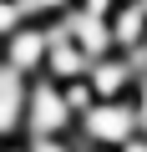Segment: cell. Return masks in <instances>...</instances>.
<instances>
[{"label":"cell","mask_w":147,"mask_h":152,"mask_svg":"<svg viewBox=\"0 0 147 152\" xmlns=\"http://www.w3.org/2000/svg\"><path fill=\"white\" fill-rule=\"evenodd\" d=\"M76 117L66 107V91L46 76H36L26 91V142H46V137H71Z\"/></svg>","instance_id":"cell-1"},{"label":"cell","mask_w":147,"mask_h":152,"mask_svg":"<svg viewBox=\"0 0 147 152\" xmlns=\"http://www.w3.org/2000/svg\"><path fill=\"white\" fill-rule=\"evenodd\" d=\"M71 137L86 142V147H107V152H117L122 142H132V137H137L132 96H127V102H97V107L76 122V132H71Z\"/></svg>","instance_id":"cell-2"},{"label":"cell","mask_w":147,"mask_h":152,"mask_svg":"<svg viewBox=\"0 0 147 152\" xmlns=\"http://www.w3.org/2000/svg\"><path fill=\"white\" fill-rule=\"evenodd\" d=\"M46 51H51V31L46 26H20L15 36L0 41V61H5L10 71H20L26 81H36V76L46 71Z\"/></svg>","instance_id":"cell-3"},{"label":"cell","mask_w":147,"mask_h":152,"mask_svg":"<svg viewBox=\"0 0 147 152\" xmlns=\"http://www.w3.org/2000/svg\"><path fill=\"white\" fill-rule=\"evenodd\" d=\"M137 81H142V76H137V61L122 56V51L91 61V71H86V86L97 91V102H127L137 91Z\"/></svg>","instance_id":"cell-4"},{"label":"cell","mask_w":147,"mask_h":152,"mask_svg":"<svg viewBox=\"0 0 147 152\" xmlns=\"http://www.w3.org/2000/svg\"><path fill=\"white\" fill-rule=\"evenodd\" d=\"M51 31V51H46V81H56V86H71V81H86V71H91V56L66 36V26L56 20V26H46Z\"/></svg>","instance_id":"cell-5"},{"label":"cell","mask_w":147,"mask_h":152,"mask_svg":"<svg viewBox=\"0 0 147 152\" xmlns=\"http://www.w3.org/2000/svg\"><path fill=\"white\" fill-rule=\"evenodd\" d=\"M61 26H66V36L76 41L91 61H102V56H112V51H117V46H112V26H107V15H91V10H81V5H76Z\"/></svg>","instance_id":"cell-6"},{"label":"cell","mask_w":147,"mask_h":152,"mask_svg":"<svg viewBox=\"0 0 147 152\" xmlns=\"http://www.w3.org/2000/svg\"><path fill=\"white\" fill-rule=\"evenodd\" d=\"M107 26H112V46L122 56H137L147 46V5L142 0H122V5L107 15Z\"/></svg>","instance_id":"cell-7"},{"label":"cell","mask_w":147,"mask_h":152,"mask_svg":"<svg viewBox=\"0 0 147 152\" xmlns=\"http://www.w3.org/2000/svg\"><path fill=\"white\" fill-rule=\"evenodd\" d=\"M0 142H26V96H0Z\"/></svg>","instance_id":"cell-8"},{"label":"cell","mask_w":147,"mask_h":152,"mask_svg":"<svg viewBox=\"0 0 147 152\" xmlns=\"http://www.w3.org/2000/svg\"><path fill=\"white\" fill-rule=\"evenodd\" d=\"M20 10H26L31 26H56L76 10V0H20Z\"/></svg>","instance_id":"cell-9"},{"label":"cell","mask_w":147,"mask_h":152,"mask_svg":"<svg viewBox=\"0 0 147 152\" xmlns=\"http://www.w3.org/2000/svg\"><path fill=\"white\" fill-rule=\"evenodd\" d=\"M61 91H66V107H71V117H76V122L97 107V91H91L86 81H71V86H61Z\"/></svg>","instance_id":"cell-10"},{"label":"cell","mask_w":147,"mask_h":152,"mask_svg":"<svg viewBox=\"0 0 147 152\" xmlns=\"http://www.w3.org/2000/svg\"><path fill=\"white\" fill-rule=\"evenodd\" d=\"M20 26H31V20H26V10H20V0H0V41L15 36Z\"/></svg>","instance_id":"cell-11"},{"label":"cell","mask_w":147,"mask_h":152,"mask_svg":"<svg viewBox=\"0 0 147 152\" xmlns=\"http://www.w3.org/2000/svg\"><path fill=\"white\" fill-rule=\"evenodd\" d=\"M132 112H137V132H147V81H137V91H132Z\"/></svg>","instance_id":"cell-12"},{"label":"cell","mask_w":147,"mask_h":152,"mask_svg":"<svg viewBox=\"0 0 147 152\" xmlns=\"http://www.w3.org/2000/svg\"><path fill=\"white\" fill-rule=\"evenodd\" d=\"M76 5H81V10H91V15H112L122 0H76Z\"/></svg>","instance_id":"cell-13"},{"label":"cell","mask_w":147,"mask_h":152,"mask_svg":"<svg viewBox=\"0 0 147 152\" xmlns=\"http://www.w3.org/2000/svg\"><path fill=\"white\" fill-rule=\"evenodd\" d=\"M117 152H147V132H137V137H132V142H122Z\"/></svg>","instance_id":"cell-14"},{"label":"cell","mask_w":147,"mask_h":152,"mask_svg":"<svg viewBox=\"0 0 147 152\" xmlns=\"http://www.w3.org/2000/svg\"><path fill=\"white\" fill-rule=\"evenodd\" d=\"M5 152H31V147H26V142H10V147H5Z\"/></svg>","instance_id":"cell-15"},{"label":"cell","mask_w":147,"mask_h":152,"mask_svg":"<svg viewBox=\"0 0 147 152\" xmlns=\"http://www.w3.org/2000/svg\"><path fill=\"white\" fill-rule=\"evenodd\" d=\"M5 147H10V142H0V152H5Z\"/></svg>","instance_id":"cell-16"},{"label":"cell","mask_w":147,"mask_h":152,"mask_svg":"<svg viewBox=\"0 0 147 152\" xmlns=\"http://www.w3.org/2000/svg\"><path fill=\"white\" fill-rule=\"evenodd\" d=\"M142 5H147V0H142Z\"/></svg>","instance_id":"cell-17"}]
</instances>
